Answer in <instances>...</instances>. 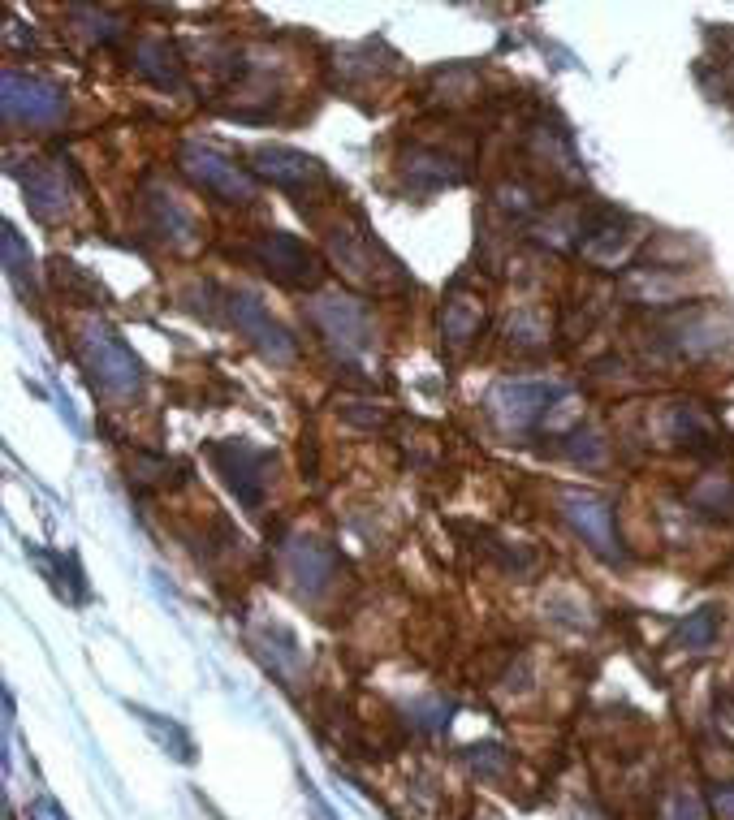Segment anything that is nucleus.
Listing matches in <instances>:
<instances>
[{
  "instance_id": "3",
  "label": "nucleus",
  "mask_w": 734,
  "mask_h": 820,
  "mask_svg": "<svg viewBox=\"0 0 734 820\" xmlns=\"http://www.w3.org/2000/svg\"><path fill=\"white\" fill-rule=\"evenodd\" d=\"M178 164L195 186H203L208 195L225 199V203H251L255 199V173L247 164L229 160L225 152H216L208 143H182L178 147Z\"/></svg>"
},
{
  "instance_id": "21",
  "label": "nucleus",
  "mask_w": 734,
  "mask_h": 820,
  "mask_svg": "<svg viewBox=\"0 0 734 820\" xmlns=\"http://www.w3.org/2000/svg\"><path fill=\"white\" fill-rule=\"evenodd\" d=\"M691 505L709 518H734V480L730 475H704L691 488Z\"/></svg>"
},
{
  "instance_id": "33",
  "label": "nucleus",
  "mask_w": 734,
  "mask_h": 820,
  "mask_svg": "<svg viewBox=\"0 0 734 820\" xmlns=\"http://www.w3.org/2000/svg\"><path fill=\"white\" fill-rule=\"evenodd\" d=\"M497 203H501L506 212H514V216H523V212L536 208V203L527 199V190H519V186H501V190H497Z\"/></svg>"
},
{
  "instance_id": "22",
  "label": "nucleus",
  "mask_w": 734,
  "mask_h": 820,
  "mask_svg": "<svg viewBox=\"0 0 734 820\" xmlns=\"http://www.w3.org/2000/svg\"><path fill=\"white\" fill-rule=\"evenodd\" d=\"M627 294L635 298V303H674L678 294H683V281H674V277H665V272H631L627 277Z\"/></svg>"
},
{
  "instance_id": "5",
  "label": "nucleus",
  "mask_w": 734,
  "mask_h": 820,
  "mask_svg": "<svg viewBox=\"0 0 734 820\" xmlns=\"http://www.w3.org/2000/svg\"><path fill=\"white\" fill-rule=\"evenodd\" d=\"M251 264L268 272L277 285H290V290H303V285H316L320 281V259L316 251L303 242V238H294V234H285V229H268V234H260L251 242Z\"/></svg>"
},
{
  "instance_id": "9",
  "label": "nucleus",
  "mask_w": 734,
  "mask_h": 820,
  "mask_svg": "<svg viewBox=\"0 0 734 820\" xmlns=\"http://www.w3.org/2000/svg\"><path fill=\"white\" fill-rule=\"evenodd\" d=\"M281 562H285V574L294 579V587L303 596H324L329 587L337 583V574H342V562H337V553L329 549V544L311 540V536H294L281 544Z\"/></svg>"
},
{
  "instance_id": "20",
  "label": "nucleus",
  "mask_w": 734,
  "mask_h": 820,
  "mask_svg": "<svg viewBox=\"0 0 734 820\" xmlns=\"http://www.w3.org/2000/svg\"><path fill=\"white\" fill-rule=\"evenodd\" d=\"M717 631H722V618H717L713 605H704L696 613H687V622L674 631V648L683 652H709L717 644Z\"/></svg>"
},
{
  "instance_id": "34",
  "label": "nucleus",
  "mask_w": 734,
  "mask_h": 820,
  "mask_svg": "<svg viewBox=\"0 0 734 820\" xmlns=\"http://www.w3.org/2000/svg\"><path fill=\"white\" fill-rule=\"evenodd\" d=\"M713 808H717V816L722 820H734V786H722L713 795Z\"/></svg>"
},
{
  "instance_id": "7",
  "label": "nucleus",
  "mask_w": 734,
  "mask_h": 820,
  "mask_svg": "<svg viewBox=\"0 0 734 820\" xmlns=\"http://www.w3.org/2000/svg\"><path fill=\"white\" fill-rule=\"evenodd\" d=\"M208 454L216 462V471L225 475V484L234 488V497L247 505V510H260L264 492L273 484V454L260 445H251V441H216Z\"/></svg>"
},
{
  "instance_id": "15",
  "label": "nucleus",
  "mask_w": 734,
  "mask_h": 820,
  "mask_svg": "<svg viewBox=\"0 0 734 820\" xmlns=\"http://www.w3.org/2000/svg\"><path fill=\"white\" fill-rule=\"evenodd\" d=\"M329 251H333V264L342 268L350 281H363V285H380V281H385V268H376L380 246L372 251V242L359 238L355 229H333Z\"/></svg>"
},
{
  "instance_id": "25",
  "label": "nucleus",
  "mask_w": 734,
  "mask_h": 820,
  "mask_svg": "<svg viewBox=\"0 0 734 820\" xmlns=\"http://www.w3.org/2000/svg\"><path fill=\"white\" fill-rule=\"evenodd\" d=\"M467 764H471V773H480V777H506L510 751H501L497 743H475V747H467Z\"/></svg>"
},
{
  "instance_id": "6",
  "label": "nucleus",
  "mask_w": 734,
  "mask_h": 820,
  "mask_svg": "<svg viewBox=\"0 0 734 820\" xmlns=\"http://www.w3.org/2000/svg\"><path fill=\"white\" fill-rule=\"evenodd\" d=\"M0 108H5L9 126H57L65 117V91L48 78L5 70V87H0Z\"/></svg>"
},
{
  "instance_id": "24",
  "label": "nucleus",
  "mask_w": 734,
  "mask_h": 820,
  "mask_svg": "<svg viewBox=\"0 0 734 820\" xmlns=\"http://www.w3.org/2000/svg\"><path fill=\"white\" fill-rule=\"evenodd\" d=\"M52 277H57V285L65 290V298H87V307L91 303H100V281H91L87 272H78V264H65V259H57L52 264Z\"/></svg>"
},
{
  "instance_id": "23",
  "label": "nucleus",
  "mask_w": 734,
  "mask_h": 820,
  "mask_svg": "<svg viewBox=\"0 0 734 820\" xmlns=\"http://www.w3.org/2000/svg\"><path fill=\"white\" fill-rule=\"evenodd\" d=\"M5 272H9V281L18 285V290L31 298L35 294V264H31V251H26V242L22 234L13 225H5Z\"/></svg>"
},
{
  "instance_id": "13",
  "label": "nucleus",
  "mask_w": 734,
  "mask_h": 820,
  "mask_svg": "<svg viewBox=\"0 0 734 820\" xmlns=\"http://www.w3.org/2000/svg\"><path fill=\"white\" fill-rule=\"evenodd\" d=\"M661 346L678 359H713L726 346V328L717 311H687L661 333Z\"/></svg>"
},
{
  "instance_id": "32",
  "label": "nucleus",
  "mask_w": 734,
  "mask_h": 820,
  "mask_svg": "<svg viewBox=\"0 0 734 820\" xmlns=\"http://www.w3.org/2000/svg\"><path fill=\"white\" fill-rule=\"evenodd\" d=\"M342 415L350 423H359V428H380V423H385V410H376L372 402H350V406H342Z\"/></svg>"
},
{
  "instance_id": "19",
  "label": "nucleus",
  "mask_w": 734,
  "mask_h": 820,
  "mask_svg": "<svg viewBox=\"0 0 734 820\" xmlns=\"http://www.w3.org/2000/svg\"><path fill=\"white\" fill-rule=\"evenodd\" d=\"M665 436L678 441V445H687V449H713L717 445V423L704 415L700 406L678 402V406H670V415H665Z\"/></svg>"
},
{
  "instance_id": "29",
  "label": "nucleus",
  "mask_w": 734,
  "mask_h": 820,
  "mask_svg": "<svg viewBox=\"0 0 734 820\" xmlns=\"http://www.w3.org/2000/svg\"><path fill=\"white\" fill-rule=\"evenodd\" d=\"M545 337H549V328L540 324L536 311H519V316L510 320V341H519V346H540Z\"/></svg>"
},
{
  "instance_id": "18",
  "label": "nucleus",
  "mask_w": 734,
  "mask_h": 820,
  "mask_svg": "<svg viewBox=\"0 0 734 820\" xmlns=\"http://www.w3.org/2000/svg\"><path fill=\"white\" fill-rule=\"evenodd\" d=\"M406 182H411L415 190H441V186H458L462 182V169L441 156V152H428V147H415V152H406V164H402Z\"/></svg>"
},
{
  "instance_id": "17",
  "label": "nucleus",
  "mask_w": 734,
  "mask_h": 820,
  "mask_svg": "<svg viewBox=\"0 0 734 820\" xmlns=\"http://www.w3.org/2000/svg\"><path fill=\"white\" fill-rule=\"evenodd\" d=\"M484 328V303L471 294H450L441 307V337L450 350H467Z\"/></svg>"
},
{
  "instance_id": "8",
  "label": "nucleus",
  "mask_w": 734,
  "mask_h": 820,
  "mask_svg": "<svg viewBox=\"0 0 734 820\" xmlns=\"http://www.w3.org/2000/svg\"><path fill=\"white\" fill-rule=\"evenodd\" d=\"M251 173L273 182L277 190H290V195H316V190H329V173L316 156L298 152V147L285 143H260L251 152Z\"/></svg>"
},
{
  "instance_id": "30",
  "label": "nucleus",
  "mask_w": 734,
  "mask_h": 820,
  "mask_svg": "<svg viewBox=\"0 0 734 820\" xmlns=\"http://www.w3.org/2000/svg\"><path fill=\"white\" fill-rule=\"evenodd\" d=\"M657 820H700V803L687 795V790H674L670 799L661 803V812H657Z\"/></svg>"
},
{
  "instance_id": "26",
  "label": "nucleus",
  "mask_w": 734,
  "mask_h": 820,
  "mask_svg": "<svg viewBox=\"0 0 734 820\" xmlns=\"http://www.w3.org/2000/svg\"><path fill=\"white\" fill-rule=\"evenodd\" d=\"M139 721H143L147 730H152V738H156L160 747H173V756H178V760H190V738H186L178 726H173V721L165 726V721H160L156 713H147V708H139Z\"/></svg>"
},
{
  "instance_id": "31",
  "label": "nucleus",
  "mask_w": 734,
  "mask_h": 820,
  "mask_svg": "<svg viewBox=\"0 0 734 820\" xmlns=\"http://www.w3.org/2000/svg\"><path fill=\"white\" fill-rule=\"evenodd\" d=\"M411 721L419 730H445L450 726V704H411Z\"/></svg>"
},
{
  "instance_id": "2",
  "label": "nucleus",
  "mask_w": 734,
  "mask_h": 820,
  "mask_svg": "<svg viewBox=\"0 0 734 820\" xmlns=\"http://www.w3.org/2000/svg\"><path fill=\"white\" fill-rule=\"evenodd\" d=\"M307 320L316 324V333L337 350V359H363L372 350V316L359 298L350 294H320L307 307Z\"/></svg>"
},
{
  "instance_id": "14",
  "label": "nucleus",
  "mask_w": 734,
  "mask_h": 820,
  "mask_svg": "<svg viewBox=\"0 0 734 820\" xmlns=\"http://www.w3.org/2000/svg\"><path fill=\"white\" fill-rule=\"evenodd\" d=\"M22 182V195H26V208H31L39 221H57V216L65 212V203H70V186H65V177L57 169H48V164L39 160H26V169H13Z\"/></svg>"
},
{
  "instance_id": "4",
  "label": "nucleus",
  "mask_w": 734,
  "mask_h": 820,
  "mask_svg": "<svg viewBox=\"0 0 734 820\" xmlns=\"http://www.w3.org/2000/svg\"><path fill=\"white\" fill-rule=\"evenodd\" d=\"M221 320L229 328H238V337H247L264 359L273 363H290L294 359V337L268 316V307L247 290H225L221 294Z\"/></svg>"
},
{
  "instance_id": "1",
  "label": "nucleus",
  "mask_w": 734,
  "mask_h": 820,
  "mask_svg": "<svg viewBox=\"0 0 734 820\" xmlns=\"http://www.w3.org/2000/svg\"><path fill=\"white\" fill-rule=\"evenodd\" d=\"M78 359L91 372V380L108 393H134L143 385V363L108 324H87L78 333Z\"/></svg>"
},
{
  "instance_id": "16",
  "label": "nucleus",
  "mask_w": 734,
  "mask_h": 820,
  "mask_svg": "<svg viewBox=\"0 0 734 820\" xmlns=\"http://www.w3.org/2000/svg\"><path fill=\"white\" fill-rule=\"evenodd\" d=\"M134 70L160 91H182V61L169 39H139L134 44Z\"/></svg>"
},
{
  "instance_id": "11",
  "label": "nucleus",
  "mask_w": 734,
  "mask_h": 820,
  "mask_svg": "<svg viewBox=\"0 0 734 820\" xmlns=\"http://www.w3.org/2000/svg\"><path fill=\"white\" fill-rule=\"evenodd\" d=\"M553 402H562V389L549 385V380H501L493 389V398H488L493 415L506 423V428H527V423H536Z\"/></svg>"
},
{
  "instance_id": "35",
  "label": "nucleus",
  "mask_w": 734,
  "mask_h": 820,
  "mask_svg": "<svg viewBox=\"0 0 734 820\" xmlns=\"http://www.w3.org/2000/svg\"><path fill=\"white\" fill-rule=\"evenodd\" d=\"M726 713H730V717H734V695H730V700H726Z\"/></svg>"
},
{
  "instance_id": "28",
  "label": "nucleus",
  "mask_w": 734,
  "mask_h": 820,
  "mask_svg": "<svg viewBox=\"0 0 734 820\" xmlns=\"http://www.w3.org/2000/svg\"><path fill=\"white\" fill-rule=\"evenodd\" d=\"M562 449H566V454L575 458V462H588V467H596V462L605 458V441H601L596 432H583V428L570 432V441H566Z\"/></svg>"
},
{
  "instance_id": "12",
  "label": "nucleus",
  "mask_w": 734,
  "mask_h": 820,
  "mask_svg": "<svg viewBox=\"0 0 734 820\" xmlns=\"http://www.w3.org/2000/svg\"><path fill=\"white\" fill-rule=\"evenodd\" d=\"M143 212H147V221H152V234H160L169 246H178V251H195V246L203 242L199 216L190 212L173 190L152 186L147 190V199H143Z\"/></svg>"
},
{
  "instance_id": "27",
  "label": "nucleus",
  "mask_w": 734,
  "mask_h": 820,
  "mask_svg": "<svg viewBox=\"0 0 734 820\" xmlns=\"http://www.w3.org/2000/svg\"><path fill=\"white\" fill-rule=\"evenodd\" d=\"M70 13H74V18H78V22H87V26H83V31H87V35L95 39V44H108V39H117V35H121V26H117L113 18H108V13H100V9L74 5Z\"/></svg>"
},
{
  "instance_id": "10",
  "label": "nucleus",
  "mask_w": 734,
  "mask_h": 820,
  "mask_svg": "<svg viewBox=\"0 0 734 820\" xmlns=\"http://www.w3.org/2000/svg\"><path fill=\"white\" fill-rule=\"evenodd\" d=\"M562 514L570 518V527L592 544L596 557H605V562H622L614 505H609L605 497H592V492H562Z\"/></svg>"
}]
</instances>
